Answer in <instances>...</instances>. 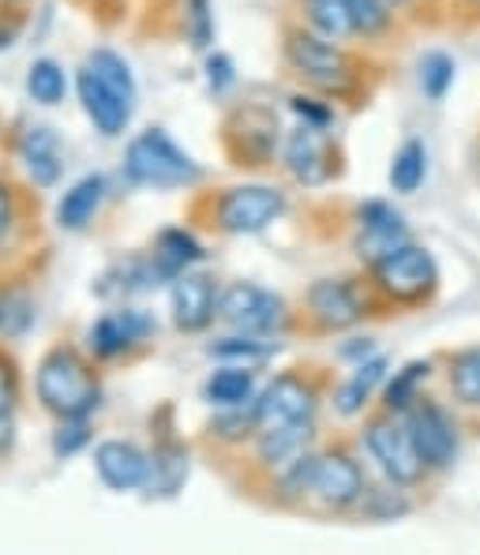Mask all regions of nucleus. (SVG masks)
<instances>
[{
    "label": "nucleus",
    "mask_w": 480,
    "mask_h": 555,
    "mask_svg": "<svg viewBox=\"0 0 480 555\" xmlns=\"http://www.w3.org/2000/svg\"><path fill=\"white\" fill-rule=\"evenodd\" d=\"M83 68H91L113 94H120L128 105H135V94H140L135 91V76L120 53H113V49H94V53L83 61Z\"/></svg>",
    "instance_id": "29"
},
{
    "label": "nucleus",
    "mask_w": 480,
    "mask_h": 555,
    "mask_svg": "<svg viewBox=\"0 0 480 555\" xmlns=\"http://www.w3.org/2000/svg\"><path fill=\"white\" fill-rule=\"evenodd\" d=\"M454 61L446 53H428L420 61V91H425L428 102H443L446 91L454 87Z\"/></svg>",
    "instance_id": "35"
},
{
    "label": "nucleus",
    "mask_w": 480,
    "mask_h": 555,
    "mask_svg": "<svg viewBox=\"0 0 480 555\" xmlns=\"http://www.w3.org/2000/svg\"><path fill=\"white\" fill-rule=\"evenodd\" d=\"M241 125V151H237V166H263V162L274 158L278 151V120L263 109H241L233 117Z\"/></svg>",
    "instance_id": "22"
},
{
    "label": "nucleus",
    "mask_w": 480,
    "mask_h": 555,
    "mask_svg": "<svg viewBox=\"0 0 480 555\" xmlns=\"http://www.w3.org/2000/svg\"><path fill=\"white\" fill-rule=\"evenodd\" d=\"M125 181L135 188H192L203 181V166L161 128H146L125 151Z\"/></svg>",
    "instance_id": "2"
},
{
    "label": "nucleus",
    "mask_w": 480,
    "mask_h": 555,
    "mask_svg": "<svg viewBox=\"0 0 480 555\" xmlns=\"http://www.w3.org/2000/svg\"><path fill=\"white\" fill-rule=\"evenodd\" d=\"M105 192H109V184H105L102 173L79 177V181L64 192V199L56 203V225L68 233H83L98 218V210H102Z\"/></svg>",
    "instance_id": "21"
},
{
    "label": "nucleus",
    "mask_w": 480,
    "mask_h": 555,
    "mask_svg": "<svg viewBox=\"0 0 480 555\" xmlns=\"http://www.w3.org/2000/svg\"><path fill=\"white\" fill-rule=\"evenodd\" d=\"M30 323H35V305H30L27 293H8V297H0V331L20 338Z\"/></svg>",
    "instance_id": "39"
},
{
    "label": "nucleus",
    "mask_w": 480,
    "mask_h": 555,
    "mask_svg": "<svg viewBox=\"0 0 480 555\" xmlns=\"http://www.w3.org/2000/svg\"><path fill=\"white\" fill-rule=\"evenodd\" d=\"M320 410V390L297 372H286L256 398L259 428H274V424H297V421H315Z\"/></svg>",
    "instance_id": "12"
},
{
    "label": "nucleus",
    "mask_w": 480,
    "mask_h": 555,
    "mask_svg": "<svg viewBox=\"0 0 480 555\" xmlns=\"http://www.w3.org/2000/svg\"><path fill=\"white\" fill-rule=\"evenodd\" d=\"M233 83H237V68H233V56L210 53L207 56V87H210V94H225Z\"/></svg>",
    "instance_id": "41"
},
{
    "label": "nucleus",
    "mask_w": 480,
    "mask_h": 555,
    "mask_svg": "<svg viewBox=\"0 0 480 555\" xmlns=\"http://www.w3.org/2000/svg\"><path fill=\"white\" fill-rule=\"evenodd\" d=\"M15 447V424H12V413L0 416V459H8Z\"/></svg>",
    "instance_id": "46"
},
{
    "label": "nucleus",
    "mask_w": 480,
    "mask_h": 555,
    "mask_svg": "<svg viewBox=\"0 0 480 555\" xmlns=\"http://www.w3.org/2000/svg\"><path fill=\"white\" fill-rule=\"evenodd\" d=\"M304 15L315 35L330 38V42H346V38L356 35L346 0H304Z\"/></svg>",
    "instance_id": "31"
},
{
    "label": "nucleus",
    "mask_w": 480,
    "mask_h": 555,
    "mask_svg": "<svg viewBox=\"0 0 480 555\" xmlns=\"http://www.w3.org/2000/svg\"><path fill=\"white\" fill-rule=\"evenodd\" d=\"M282 158H286V169L293 173V181H300L308 188L327 184V181H335V177L341 173L338 143L327 135V128L300 125L297 132H289Z\"/></svg>",
    "instance_id": "9"
},
{
    "label": "nucleus",
    "mask_w": 480,
    "mask_h": 555,
    "mask_svg": "<svg viewBox=\"0 0 480 555\" xmlns=\"http://www.w3.org/2000/svg\"><path fill=\"white\" fill-rule=\"evenodd\" d=\"M289 105H293V113L304 120V125H312V128H330V125H335V109H330L327 102H320V98L297 94Z\"/></svg>",
    "instance_id": "42"
},
{
    "label": "nucleus",
    "mask_w": 480,
    "mask_h": 555,
    "mask_svg": "<svg viewBox=\"0 0 480 555\" xmlns=\"http://www.w3.org/2000/svg\"><path fill=\"white\" fill-rule=\"evenodd\" d=\"M158 282H161V274L151 256H128V259H120L113 271H105L98 293H102V297H132V293L154 289Z\"/></svg>",
    "instance_id": "25"
},
{
    "label": "nucleus",
    "mask_w": 480,
    "mask_h": 555,
    "mask_svg": "<svg viewBox=\"0 0 480 555\" xmlns=\"http://www.w3.org/2000/svg\"><path fill=\"white\" fill-rule=\"evenodd\" d=\"M372 285L394 305H425L439 289V267L436 256L420 244L405 241L390 256L372 263Z\"/></svg>",
    "instance_id": "3"
},
{
    "label": "nucleus",
    "mask_w": 480,
    "mask_h": 555,
    "mask_svg": "<svg viewBox=\"0 0 480 555\" xmlns=\"http://www.w3.org/2000/svg\"><path fill=\"white\" fill-rule=\"evenodd\" d=\"M286 61L300 79H308L327 94H346L353 87V56L315 30H289Z\"/></svg>",
    "instance_id": "6"
},
{
    "label": "nucleus",
    "mask_w": 480,
    "mask_h": 555,
    "mask_svg": "<svg viewBox=\"0 0 480 555\" xmlns=\"http://www.w3.org/2000/svg\"><path fill=\"white\" fill-rule=\"evenodd\" d=\"M154 331H158V323L143 308H113V312L98 315L94 326L87 331V346H91L98 361H113V357L151 341Z\"/></svg>",
    "instance_id": "11"
},
{
    "label": "nucleus",
    "mask_w": 480,
    "mask_h": 555,
    "mask_svg": "<svg viewBox=\"0 0 480 555\" xmlns=\"http://www.w3.org/2000/svg\"><path fill=\"white\" fill-rule=\"evenodd\" d=\"M20 162L38 188H53L64 177V151L53 128L35 125L20 139Z\"/></svg>",
    "instance_id": "19"
},
{
    "label": "nucleus",
    "mask_w": 480,
    "mask_h": 555,
    "mask_svg": "<svg viewBox=\"0 0 480 555\" xmlns=\"http://www.w3.org/2000/svg\"><path fill=\"white\" fill-rule=\"evenodd\" d=\"M259 431V413H256V402L248 405H230L215 416L210 424V436L222 439V443H244V439H256Z\"/></svg>",
    "instance_id": "34"
},
{
    "label": "nucleus",
    "mask_w": 480,
    "mask_h": 555,
    "mask_svg": "<svg viewBox=\"0 0 480 555\" xmlns=\"http://www.w3.org/2000/svg\"><path fill=\"white\" fill-rule=\"evenodd\" d=\"M286 215V192L274 184H237L225 188L210 203V225L233 236H251L271 230Z\"/></svg>",
    "instance_id": "4"
},
{
    "label": "nucleus",
    "mask_w": 480,
    "mask_h": 555,
    "mask_svg": "<svg viewBox=\"0 0 480 555\" xmlns=\"http://www.w3.org/2000/svg\"><path fill=\"white\" fill-rule=\"evenodd\" d=\"M20 402V372H15V361L0 349V416H8Z\"/></svg>",
    "instance_id": "43"
},
{
    "label": "nucleus",
    "mask_w": 480,
    "mask_h": 555,
    "mask_svg": "<svg viewBox=\"0 0 480 555\" xmlns=\"http://www.w3.org/2000/svg\"><path fill=\"white\" fill-rule=\"evenodd\" d=\"M376 353V341L372 338H356V346H341V357H349V361H368V357Z\"/></svg>",
    "instance_id": "45"
},
{
    "label": "nucleus",
    "mask_w": 480,
    "mask_h": 555,
    "mask_svg": "<svg viewBox=\"0 0 480 555\" xmlns=\"http://www.w3.org/2000/svg\"><path fill=\"white\" fill-rule=\"evenodd\" d=\"M428 177V146L420 139H405L390 162V188L398 195H413Z\"/></svg>",
    "instance_id": "28"
},
{
    "label": "nucleus",
    "mask_w": 480,
    "mask_h": 555,
    "mask_svg": "<svg viewBox=\"0 0 480 555\" xmlns=\"http://www.w3.org/2000/svg\"><path fill=\"white\" fill-rule=\"evenodd\" d=\"M207 353L215 357V361L222 364H241V369H259V364H267L274 353H278V346L267 338H259V334H230V338H218L207 346Z\"/></svg>",
    "instance_id": "27"
},
{
    "label": "nucleus",
    "mask_w": 480,
    "mask_h": 555,
    "mask_svg": "<svg viewBox=\"0 0 480 555\" xmlns=\"http://www.w3.org/2000/svg\"><path fill=\"white\" fill-rule=\"evenodd\" d=\"M368 492V480H364L361 462L349 451H327L315 454L312 469V500H320L327 511H353L356 503Z\"/></svg>",
    "instance_id": "10"
},
{
    "label": "nucleus",
    "mask_w": 480,
    "mask_h": 555,
    "mask_svg": "<svg viewBox=\"0 0 480 555\" xmlns=\"http://www.w3.org/2000/svg\"><path fill=\"white\" fill-rule=\"evenodd\" d=\"M364 447H368L372 462L384 469V477L394 488H417L428 477V465L420 459L413 431L405 424V413H384L368 421L364 428Z\"/></svg>",
    "instance_id": "5"
},
{
    "label": "nucleus",
    "mask_w": 480,
    "mask_h": 555,
    "mask_svg": "<svg viewBox=\"0 0 480 555\" xmlns=\"http://www.w3.org/2000/svg\"><path fill=\"white\" fill-rule=\"evenodd\" d=\"M91 443V416H64L53 431V459H72Z\"/></svg>",
    "instance_id": "37"
},
{
    "label": "nucleus",
    "mask_w": 480,
    "mask_h": 555,
    "mask_svg": "<svg viewBox=\"0 0 480 555\" xmlns=\"http://www.w3.org/2000/svg\"><path fill=\"white\" fill-rule=\"evenodd\" d=\"M76 91H79V102H83V113L87 120L102 132L105 139L120 135L128 125H132V113L135 105H128L120 94H113L109 87L102 83V79L94 76L91 68H79L76 76Z\"/></svg>",
    "instance_id": "17"
},
{
    "label": "nucleus",
    "mask_w": 480,
    "mask_h": 555,
    "mask_svg": "<svg viewBox=\"0 0 480 555\" xmlns=\"http://www.w3.org/2000/svg\"><path fill=\"white\" fill-rule=\"evenodd\" d=\"M405 424H410L413 443H417L428 473H443L458 462V451H462L458 424H454V416L439 402H432V398H417V402L405 410Z\"/></svg>",
    "instance_id": "8"
},
{
    "label": "nucleus",
    "mask_w": 480,
    "mask_h": 555,
    "mask_svg": "<svg viewBox=\"0 0 480 555\" xmlns=\"http://www.w3.org/2000/svg\"><path fill=\"white\" fill-rule=\"evenodd\" d=\"M446 383H451V395L458 398L469 410H480V346L462 349L451 357V369H446Z\"/></svg>",
    "instance_id": "30"
},
{
    "label": "nucleus",
    "mask_w": 480,
    "mask_h": 555,
    "mask_svg": "<svg viewBox=\"0 0 480 555\" xmlns=\"http://www.w3.org/2000/svg\"><path fill=\"white\" fill-rule=\"evenodd\" d=\"M432 375V361H410L402 372H394V379L384 390V410L387 413H405L420 398V383H428Z\"/></svg>",
    "instance_id": "32"
},
{
    "label": "nucleus",
    "mask_w": 480,
    "mask_h": 555,
    "mask_svg": "<svg viewBox=\"0 0 480 555\" xmlns=\"http://www.w3.org/2000/svg\"><path fill=\"white\" fill-rule=\"evenodd\" d=\"M315 436V421H297V424H274V428L256 431V462L267 469H286L289 462H297L300 454H308V443Z\"/></svg>",
    "instance_id": "18"
},
{
    "label": "nucleus",
    "mask_w": 480,
    "mask_h": 555,
    "mask_svg": "<svg viewBox=\"0 0 480 555\" xmlns=\"http://www.w3.org/2000/svg\"><path fill=\"white\" fill-rule=\"evenodd\" d=\"M308 315L320 331H349L364 320V297L349 278H320L304 293Z\"/></svg>",
    "instance_id": "13"
},
{
    "label": "nucleus",
    "mask_w": 480,
    "mask_h": 555,
    "mask_svg": "<svg viewBox=\"0 0 480 555\" xmlns=\"http://www.w3.org/2000/svg\"><path fill=\"white\" fill-rule=\"evenodd\" d=\"M35 390L42 410H49L56 421L64 416H91L102 405V383L91 372V364L76 353L72 346H56L38 364Z\"/></svg>",
    "instance_id": "1"
},
{
    "label": "nucleus",
    "mask_w": 480,
    "mask_h": 555,
    "mask_svg": "<svg viewBox=\"0 0 480 555\" xmlns=\"http://www.w3.org/2000/svg\"><path fill=\"white\" fill-rule=\"evenodd\" d=\"M356 222H361V236H356V256L364 263H379L384 256L398 248V244L410 241V225H405L402 210H394L387 199H368L356 210Z\"/></svg>",
    "instance_id": "15"
},
{
    "label": "nucleus",
    "mask_w": 480,
    "mask_h": 555,
    "mask_svg": "<svg viewBox=\"0 0 480 555\" xmlns=\"http://www.w3.org/2000/svg\"><path fill=\"white\" fill-rule=\"evenodd\" d=\"M169 308H173V323L184 334H199L218 320L222 308V289L210 274L184 271L169 289Z\"/></svg>",
    "instance_id": "14"
},
{
    "label": "nucleus",
    "mask_w": 480,
    "mask_h": 555,
    "mask_svg": "<svg viewBox=\"0 0 480 555\" xmlns=\"http://www.w3.org/2000/svg\"><path fill=\"white\" fill-rule=\"evenodd\" d=\"M94 469L113 492H140L151 473V454L128 439H105L94 447Z\"/></svg>",
    "instance_id": "16"
},
{
    "label": "nucleus",
    "mask_w": 480,
    "mask_h": 555,
    "mask_svg": "<svg viewBox=\"0 0 480 555\" xmlns=\"http://www.w3.org/2000/svg\"><path fill=\"white\" fill-rule=\"evenodd\" d=\"M218 320H225L233 331L241 334H259V338H274V334L286 331L289 308L278 293L263 289V285L251 282H233L222 293V308H218Z\"/></svg>",
    "instance_id": "7"
},
{
    "label": "nucleus",
    "mask_w": 480,
    "mask_h": 555,
    "mask_svg": "<svg viewBox=\"0 0 480 555\" xmlns=\"http://www.w3.org/2000/svg\"><path fill=\"white\" fill-rule=\"evenodd\" d=\"M151 259H154V267H158L161 282H177V278L184 271H192V267L203 259V244L195 241L189 230L173 225V230H161L154 236Z\"/></svg>",
    "instance_id": "23"
},
{
    "label": "nucleus",
    "mask_w": 480,
    "mask_h": 555,
    "mask_svg": "<svg viewBox=\"0 0 480 555\" xmlns=\"http://www.w3.org/2000/svg\"><path fill=\"white\" fill-rule=\"evenodd\" d=\"M189 38L195 49H207L215 42V12H210V0H189Z\"/></svg>",
    "instance_id": "40"
},
{
    "label": "nucleus",
    "mask_w": 480,
    "mask_h": 555,
    "mask_svg": "<svg viewBox=\"0 0 480 555\" xmlns=\"http://www.w3.org/2000/svg\"><path fill=\"white\" fill-rule=\"evenodd\" d=\"M8 4H12V0H8Z\"/></svg>",
    "instance_id": "47"
},
{
    "label": "nucleus",
    "mask_w": 480,
    "mask_h": 555,
    "mask_svg": "<svg viewBox=\"0 0 480 555\" xmlns=\"http://www.w3.org/2000/svg\"><path fill=\"white\" fill-rule=\"evenodd\" d=\"M356 507H361L364 518H372V521H394V518H402V514H410L405 495L402 492H384V488H368Z\"/></svg>",
    "instance_id": "38"
},
{
    "label": "nucleus",
    "mask_w": 480,
    "mask_h": 555,
    "mask_svg": "<svg viewBox=\"0 0 480 555\" xmlns=\"http://www.w3.org/2000/svg\"><path fill=\"white\" fill-rule=\"evenodd\" d=\"M189 447L177 443V439H161L151 451V473H146L143 492L151 500H173L184 485H189Z\"/></svg>",
    "instance_id": "20"
},
{
    "label": "nucleus",
    "mask_w": 480,
    "mask_h": 555,
    "mask_svg": "<svg viewBox=\"0 0 480 555\" xmlns=\"http://www.w3.org/2000/svg\"><path fill=\"white\" fill-rule=\"evenodd\" d=\"M15 225V192L8 188V181H0V241L12 233Z\"/></svg>",
    "instance_id": "44"
},
{
    "label": "nucleus",
    "mask_w": 480,
    "mask_h": 555,
    "mask_svg": "<svg viewBox=\"0 0 480 555\" xmlns=\"http://www.w3.org/2000/svg\"><path fill=\"white\" fill-rule=\"evenodd\" d=\"M27 94L35 98L38 105H61L64 94H68V76H64L61 64L49 61V56H42V61L30 64V72H27Z\"/></svg>",
    "instance_id": "33"
},
{
    "label": "nucleus",
    "mask_w": 480,
    "mask_h": 555,
    "mask_svg": "<svg viewBox=\"0 0 480 555\" xmlns=\"http://www.w3.org/2000/svg\"><path fill=\"white\" fill-rule=\"evenodd\" d=\"M349 20H353V30L364 38H379L390 27V4L387 0H346Z\"/></svg>",
    "instance_id": "36"
},
{
    "label": "nucleus",
    "mask_w": 480,
    "mask_h": 555,
    "mask_svg": "<svg viewBox=\"0 0 480 555\" xmlns=\"http://www.w3.org/2000/svg\"><path fill=\"white\" fill-rule=\"evenodd\" d=\"M384 379H387V357H368V361H361L353 369V375L335 390V410L341 416L364 413V405L372 402V395H376Z\"/></svg>",
    "instance_id": "24"
},
{
    "label": "nucleus",
    "mask_w": 480,
    "mask_h": 555,
    "mask_svg": "<svg viewBox=\"0 0 480 555\" xmlns=\"http://www.w3.org/2000/svg\"><path fill=\"white\" fill-rule=\"evenodd\" d=\"M203 398L218 410H230V405H248L256 402V375L251 369H241V364H225L203 383Z\"/></svg>",
    "instance_id": "26"
}]
</instances>
